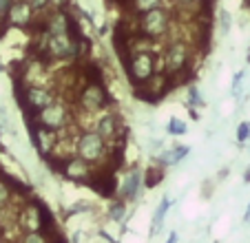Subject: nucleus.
Listing matches in <instances>:
<instances>
[{
    "instance_id": "nucleus-3",
    "label": "nucleus",
    "mask_w": 250,
    "mask_h": 243,
    "mask_svg": "<svg viewBox=\"0 0 250 243\" xmlns=\"http://www.w3.org/2000/svg\"><path fill=\"white\" fill-rule=\"evenodd\" d=\"M190 62H193V51L186 40H173L162 53V73L170 80V84H180L190 73Z\"/></svg>"
},
{
    "instance_id": "nucleus-4",
    "label": "nucleus",
    "mask_w": 250,
    "mask_h": 243,
    "mask_svg": "<svg viewBox=\"0 0 250 243\" xmlns=\"http://www.w3.org/2000/svg\"><path fill=\"white\" fill-rule=\"evenodd\" d=\"M173 27V16H170L168 7H155L144 14L135 16V31L148 42H155L160 38H166Z\"/></svg>"
},
{
    "instance_id": "nucleus-8",
    "label": "nucleus",
    "mask_w": 250,
    "mask_h": 243,
    "mask_svg": "<svg viewBox=\"0 0 250 243\" xmlns=\"http://www.w3.org/2000/svg\"><path fill=\"white\" fill-rule=\"evenodd\" d=\"M76 155L80 159H84V162H89V164L93 166H100L106 162V153H109V144L102 140V137L98 135V133L93 131V128H86V131H82L80 135H78L76 140Z\"/></svg>"
},
{
    "instance_id": "nucleus-27",
    "label": "nucleus",
    "mask_w": 250,
    "mask_h": 243,
    "mask_svg": "<svg viewBox=\"0 0 250 243\" xmlns=\"http://www.w3.org/2000/svg\"><path fill=\"white\" fill-rule=\"evenodd\" d=\"M190 104H202V98H199L197 89H190Z\"/></svg>"
},
{
    "instance_id": "nucleus-32",
    "label": "nucleus",
    "mask_w": 250,
    "mask_h": 243,
    "mask_svg": "<svg viewBox=\"0 0 250 243\" xmlns=\"http://www.w3.org/2000/svg\"><path fill=\"white\" fill-rule=\"evenodd\" d=\"M0 243H5V241H2V239H0Z\"/></svg>"
},
{
    "instance_id": "nucleus-2",
    "label": "nucleus",
    "mask_w": 250,
    "mask_h": 243,
    "mask_svg": "<svg viewBox=\"0 0 250 243\" xmlns=\"http://www.w3.org/2000/svg\"><path fill=\"white\" fill-rule=\"evenodd\" d=\"M42 33L44 40V62H76L80 58L82 51V36L80 29L73 27L71 31L64 33H44L42 29H38Z\"/></svg>"
},
{
    "instance_id": "nucleus-31",
    "label": "nucleus",
    "mask_w": 250,
    "mask_h": 243,
    "mask_svg": "<svg viewBox=\"0 0 250 243\" xmlns=\"http://www.w3.org/2000/svg\"><path fill=\"white\" fill-rule=\"evenodd\" d=\"M118 2H126V0H118Z\"/></svg>"
},
{
    "instance_id": "nucleus-7",
    "label": "nucleus",
    "mask_w": 250,
    "mask_h": 243,
    "mask_svg": "<svg viewBox=\"0 0 250 243\" xmlns=\"http://www.w3.org/2000/svg\"><path fill=\"white\" fill-rule=\"evenodd\" d=\"M76 106L86 115H98L100 111H104L109 106V91L104 82L84 80V84L76 91Z\"/></svg>"
},
{
    "instance_id": "nucleus-10",
    "label": "nucleus",
    "mask_w": 250,
    "mask_h": 243,
    "mask_svg": "<svg viewBox=\"0 0 250 243\" xmlns=\"http://www.w3.org/2000/svg\"><path fill=\"white\" fill-rule=\"evenodd\" d=\"M56 170L66 179V182H78V183H89L91 175H93L95 166L80 159L78 155H69V157H56Z\"/></svg>"
},
{
    "instance_id": "nucleus-20",
    "label": "nucleus",
    "mask_w": 250,
    "mask_h": 243,
    "mask_svg": "<svg viewBox=\"0 0 250 243\" xmlns=\"http://www.w3.org/2000/svg\"><path fill=\"white\" fill-rule=\"evenodd\" d=\"M20 243H49V234H44L42 230H29V232H22Z\"/></svg>"
},
{
    "instance_id": "nucleus-24",
    "label": "nucleus",
    "mask_w": 250,
    "mask_h": 243,
    "mask_svg": "<svg viewBox=\"0 0 250 243\" xmlns=\"http://www.w3.org/2000/svg\"><path fill=\"white\" fill-rule=\"evenodd\" d=\"M248 133H250V124H248V122H244V124L239 126V131H237V137H239V142L248 140Z\"/></svg>"
},
{
    "instance_id": "nucleus-6",
    "label": "nucleus",
    "mask_w": 250,
    "mask_h": 243,
    "mask_svg": "<svg viewBox=\"0 0 250 243\" xmlns=\"http://www.w3.org/2000/svg\"><path fill=\"white\" fill-rule=\"evenodd\" d=\"M16 225L22 228V232H29V230H42V232L47 234L49 230L53 228V219H51V212L44 208L42 201L29 199V201H24L22 206H18Z\"/></svg>"
},
{
    "instance_id": "nucleus-19",
    "label": "nucleus",
    "mask_w": 250,
    "mask_h": 243,
    "mask_svg": "<svg viewBox=\"0 0 250 243\" xmlns=\"http://www.w3.org/2000/svg\"><path fill=\"white\" fill-rule=\"evenodd\" d=\"M164 179V170H162V166L157 164V166H151V168L144 173V182H146V186L148 188H153V186H157V183Z\"/></svg>"
},
{
    "instance_id": "nucleus-30",
    "label": "nucleus",
    "mask_w": 250,
    "mask_h": 243,
    "mask_svg": "<svg viewBox=\"0 0 250 243\" xmlns=\"http://www.w3.org/2000/svg\"><path fill=\"white\" fill-rule=\"evenodd\" d=\"M2 234H5V228H2V225H0V237H2Z\"/></svg>"
},
{
    "instance_id": "nucleus-14",
    "label": "nucleus",
    "mask_w": 250,
    "mask_h": 243,
    "mask_svg": "<svg viewBox=\"0 0 250 243\" xmlns=\"http://www.w3.org/2000/svg\"><path fill=\"white\" fill-rule=\"evenodd\" d=\"M142 182H144L142 173L137 168H133L131 173L124 177L122 188H120V197H122V201H133L135 199V195L140 192V188H142Z\"/></svg>"
},
{
    "instance_id": "nucleus-5",
    "label": "nucleus",
    "mask_w": 250,
    "mask_h": 243,
    "mask_svg": "<svg viewBox=\"0 0 250 243\" xmlns=\"http://www.w3.org/2000/svg\"><path fill=\"white\" fill-rule=\"evenodd\" d=\"M29 120L40 128H47V131H53V133H62L73 124V111L66 102H60L56 100L53 104H49L47 108L38 111L36 115H29Z\"/></svg>"
},
{
    "instance_id": "nucleus-23",
    "label": "nucleus",
    "mask_w": 250,
    "mask_h": 243,
    "mask_svg": "<svg viewBox=\"0 0 250 243\" xmlns=\"http://www.w3.org/2000/svg\"><path fill=\"white\" fill-rule=\"evenodd\" d=\"M29 5L33 7L36 14H47L51 9V0H29Z\"/></svg>"
},
{
    "instance_id": "nucleus-15",
    "label": "nucleus",
    "mask_w": 250,
    "mask_h": 243,
    "mask_svg": "<svg viewBox=\"0 0 250 243\" xmlns=\"http://www.w3.org/2000/svg\"><path fill=\"white\" fill-rule=\"evenodd\" d=\"M186 155H188V146H182V144L177 146V144H175V146H168V148L162 150V155H160V159H157V162H160V166L164 168V166L180 164Z\"/></svg>"
},
{
    "instance_id": "nucleus-12",
    "label": "nucleus",
    "mask_w": 250,
    "mask_h": 243,
    "mask_svg": "<svg viewBox=\"0 0 250 243\" xmlns=\"http://www.w3.org/2000/svg\"><path fill=\"white\" fill-rule=\"evenodd\" d=\"M170 89H173L170 80L166 78L162 71H157V73L153 75L148 82L135 86V98L137 100H144V102H157V100L164 98V95L168 93Z\"/></svg>"
},
{
    "instance_id": "nucleus-11",
    "label": "nucleus",
    "mask_w": 250,
    "mask_h": 243,
    "mask_svg": "<svg viewBox=\"0 0 250 243\" xmlns=\"http://www.w3.org/2000/svg\"><path fill=\"white\" fill-rule=\"evenodd\" d=\"M93 131L98 133V135L102 137L106 144H111V142H118V140H122V137H124L122 120H120L118 113L109 111V108H104V111L100 113V117L95 120Z\"/></svg>"
},
{
    "instance_id": "nucleus-1",
    "label": "nucleus",
    "mask_w": 250,
    "mask_h": 243,
    "mask_svg": "<svg viewBox=\"0 0 250 243\" xmlns=\"http://www.w3.org/2000/svg\"><path fill=\"white\" fill-rule=\"evenodd\" d=\"M135 38H128V53L122 60H124V69H126V75H128V82L133 86H140L144 82H148L160 71V56L153 49L146 47L148 40L135 42Z\"/></svg>"
},
{
    "instance_id": "nucleus-17",
    "label": "nucleus",
    "mask_w": 250,
    "mask_h": 243,
    "mask_svg": "<svg viewBox=\"0 0 250 243\" xmlns=\"http://www.w3.org/2000/svg\"><path fill=\"white\" fill-rule=\"evenodd\" d=\"M175 5L184 7V9H193L195 16L210 11V0H175Z\"/></svg>"
},
{
    "instance_id": "nucleus-21",
    "label": "nucleus",
    "mask_w": 250,
    "mask_h": 243,
    "mask_svg": "<svg viewBox=\"0 0 250 243\" xmlns=\"http://www.w3.org/2000/svg\"><path fill=\"white\" fill-rule=\"evenodd\" d=\"M186 131H188V126H186L184 120L173 117V120L168 122V133H170V135H186Z\"/></svg>"
},
{
    "instance_id": "nucleus-13",
    "label": "nucleus",
    "mask_w": 250,
    "mask_h": 243,
    "mask_svg": "<svg viewBox=\"0 0 250 243\" xmlns=\"http://www.w3.org/2000/svg\"><path fill=\"white\" fill-rule=\"evenodd\" d=\"M36 11L33 7L29 5V0H14L7 11L5 20L9 22V27H16V29H31L36 24Z\"/></svg>"
},
{
    "instance_id": "nucleus-29",
    "label": "nucleus",
    "mask_w": 250,
    "mask_h": 243,
    "mask_svg": "<svg viewBox=\"0 0 250 243\" xmlns=\"http://www.w3.org/2000/svg\"><path fill=\"white\" fill-rule=\"evenodd\" d=\"M246 182H250V168L246 170Z\"/></svg>"
},
{
    "instance_id": "nucleus-22",
    "label": "nucleus",
    "mask_w": 250,
    "mask_h": 243,
    "mask_svg": "<svg viewBox=\"0 0 250 243\" xmlns=\"http://www.w3.org/2000/svg\"><path fill=\"white\" fill-rule=\"evenodd\" d=\"M124 208H126V201H122V199H120V201H115L113 206L109 208V217H111V219H113V221H120V219H122V212H124Z\"/></svg>"
},
{
    "instance_id": "nucleus-16",
    "label": "nucleus",
    "mask_w": 250,
    "mask_h": 243,
    "mask_svg": "<svg viewBox=\"0 0 250 243\" xmlns=\"http://www.w3.org/2000/svg\"><path fill=\"white\" fill-rule=\"evenodd\" d=\"M164 0H126V7L133 16H140L148 9H155V7H162Z\"/></svg>"
},
{
    "instance_id": "nucleus-28",
    "label": "nucleus",
    "mask_w": 250,
    "mask_h": 243,
    "mask_svg": "<svg viewBox=\"0 0 250 243\" xmlns=\"http://www.w3.org/2000/svg\"><path fill=\"white\" fill-rule=\"evenodd\" d=\"M246 221H250V206H248V210H246Z\"/></svg>"
},
{
    "instance_id": "nucleus-9",
    "label": "nucleus",
    "mask_w": 250,
    "mask_h": 243,
    "mask_svg": "<svg viewBox=\"0 0 250 243\" xmlns=\"http://www.w3.org/2000/svg\"><path fill=\"white\" fill-rule=\"evenodd\" d=\"M58 100V93L51 86L44 84H22V98L18 95V102L27 111V115H36L38 111L47 108Z\"/></svg>"
},
{
    "instance_id": "nucleus-25",
    "label": "nucleus",
    "mask_w": 250,
    "mask_h": 243,
    "mask_svg": "<svg viewBox=\"0 0 250 243\" xmlns=\"http://www.w3.org/2000/svg\"><path fill=\"white\" fill-rule=\"evenodd\" d=\"M11 2H14V0H0V20H5V16H7V11H9Z\"/></svg>"
},
{
    "instance_id": "nucleus-26",
    "label": "nucleus",
    "mask_w": 250,
    "mask_h": 243,
    "mask_svg": "<svg viewBox=\"0 0 250 243\" xmlns=\"http://www.w3.org/2000/svg\"><path fill=\"white\" fill-rule=\"evenodd\" d=\"M71 0H51V9H66Z\"/></svg>"
},
{
    "instance_id": "nucleus-18",
    "label": "nucleus",
    "mask_w": 250,
    "mask_h": 243,
    "mask_svg": "<svg viewBox=\"0 0 250 243\" xmlns=\"http://www.w3.org/2000/svg\"><path fill=\"white\" fill-rule=\"evenodd\" d=\"M14 192H16V186L11 182H5L0 177V210H5L7 206L14 203Z\"/></svg>"
}]
</instances>
